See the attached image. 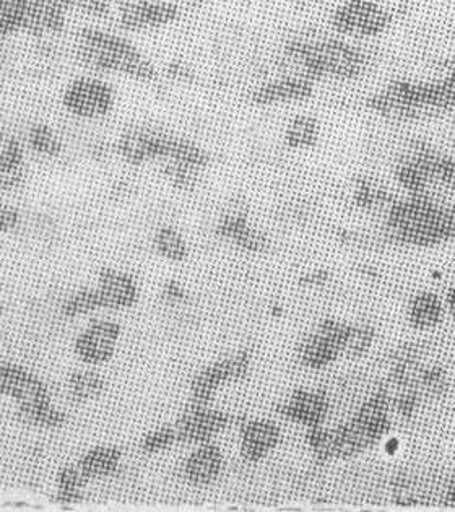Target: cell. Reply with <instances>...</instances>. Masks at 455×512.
Listing matches in <instances>:
<instances>
[{
  "instance_id": "cell-12",
  "label": "cell",
  "mask_w": 455,
  "mask_h": 512,
  "mask_svg": "<svg viewBox=\"0 0 455 512\" xmlns=\"http://www.w3.org/2000/svg\"><path fill=\"white\" fill-rule=\"evenodd\" d=\"M0 395L15 400V405L38 404L52 400L48 384L33 371L18 363H0Z\"/></svg>"
},
{
  "instance_id": "cell-1",
  "label": "cell",
  "mask_w": 455,
  "mask_h": 512,
  "mask_svg": "<svg viewBox=\"0 0 455 512\" xmlns=\"http://www.w3.org/2000/svg\"><path fill=\"white\" fill-rule=\"evenodd\" d=\"M282 74L301 75L312 82L353 83L368 75L373 54L363 43L329 33L293 36L283 44Z\"/></svg>"
},
{
  "instance_id": "cell-17",
  "label": "cell",
  "mask_w": 455,
  "mask_h": 512,
  "mask_svg": "<svg viewBox=\"0 0 455 512\" xmlns=\"http://www.w3.org/2000/svg\"><path fill=\"white\" fill-rule=\"evenodd\" d=\"M321 139V119L314 114H296L286 122L285 129H283V142L286 147L295 152H308L321 144Z\"/></svg>"
},
{
  "instance_id": "cell-9",
  "label": "cell",
  "mask_w": 455,
  "mask_h": 512,
  "mask_svg": "<svg viewBox=\"0 0 455 512\" xmlns=\"http://www.w3.org/2000/svg\"><path fill=\"white\" fill-rule=\"evenodd\" d=\"M215 235L239 251L252 256L267 252L270 246L267 233L251 222L249 212L239 202H234L223 212L215 225Z\"/></svg>"
},
{
  "instance_id": "cell-21",
  "label": "cell",
  "mask_w": 455,
  "mask_h": 512,
  "mask_svg": "<svg viewBox=\"0 0 455 512\" xmlns=\"http://www.w3.org/2000/svg\"><path fill=\"white\" fill-rule=\"evenodd\" d=\"M25 145L43 158H59L64 153V139L48 122H33L25 135Z\"/></svg>"
},
{
  "instance_id": "cell-32",
  "label": "cell",
  "mask_w": 455,
  "mask_h": 512,
  "mask_svg": "<svg viewBox=\"0 0 455 512\" xmlns=\"http://www.w3.org/2000/svg\"><path fill=\"white\" fill-rule=\"evenodd\" d=\"M444 304H446V313L455 319V282L447 287L446 296H444Z\"/></svg>"
},
{
  "instance_id": "cell-3",
  "label": "cell",
  "mask_w": 455,
  "mask_h": 512,
  "mask_svg": "<svg viewBox=\"0 0 455 512\" xmlns=\"http://www.w3.org/2000/svg\"><path fill=\"white\" fill-rule=\"evenodd\" d=\"M70 54L78 66L104 77L117 75L140 83H152L160 77L152 59L121 30L100 25L78 28Z\"/></svg>"
},
{
  "instance_id": "cell-2",
  "label": "cell",
  "mask_w": 455,
  "mask_h": 512,
  "mask_svg": "<svg viewBox=\"0 0 455 512\" xmlns=\"http://www.w3.org/2000/svg\"><path fill=\"white\" fill-rule=\"evenodd\" d=\"M368 108L384 121L416 124L455 111V67L438 79H395L368 98Z\"/></svg>"
},
{
  "instance_id": "cell-24",
  "label": "cell",
  "mask_w": 455,
  "mask_h": 512,
  "mask_svg": "<svg viewBox=\"0 0 455 512\" xmlns=\"http://www.w3.org/2000/svg\"><path fill=\"white\" fill-rule=\"evenodd\" d=\"M160 173L169 186L184 192H192L202 183L204 168L182 163V161L165 160L158 163Z\"/></svg>"
},
{
  "instance_id": "cell-13",
  "label": "cell",
  "mask_w": 455,
  "mask_h": 512,
  "mask_svg": "<svg viewBox=\"0 0 455 512\" xmlns=\"http://www.w3.org/2000/svg\"><path fill=\"white\" fill-rule=\"evenodd\" d=\"M223 470H225V459L221 456L220 449L210 441V443L195 444L178 472L174 473V477L184 478L187 483L199 488H208L220 480Z\"/></svg>"
},
{
  "instance_id": "cell-16",
  "label": "cell",
  "mask_w": 455,
  "mask_h": 512,
  "mask_svg": "<svg viewBox=\"0 0 455 512\" xmlns=\"http://www.w3.org/2000/svg\"><path fill=\"white\" fill-rule=\"evenodd\" d=\"M444 298L431 290H418L407 303V321L416 329H434L446 316Z\"/></svg>"
},
{
  "instance_id": "cell-18",
  "label": "cell",
  "mask_w": 455,
  "mask_h": 512,
  "mask_svg": "<svg viewBox=\"0 0 455 512\" xmlns=\"http://www.w3.org/2000/svg\"><path fill=\"white\" fill-rule=\"evenodd\" d=\"M122 452L114 446H96L78 459V469L90 480L111 477L122 464Z\"/></svg>"
},
{
  "instance_id": "cell-14",
  "label": "cell",
  "mask_w": 455,
  "mask_h": 512,
  "mask_svg": "<svg viewBox=\"0 0 455 512\" xmlns=\"http://www.w3.org/2000/svg\"><path fill=\"white\" fill-rule=\"evenodd\" d=\"M96 290L100 295L103 309L122 311L129 309L139 301V280L126 270L106 267L96 277Z\"/></svg>"
},
{
  "instance_id": "cell-6",
  "label": "cell",
  "mask_w": 455,
  "mask_h": 512,
  "mask_svg": "<svg viewBox=\"0 0 455 512\" xmlns=\"http://www.w3.org/2000/svg\"><path fill=\"white\" fill-rule=\"evenodd\" d=\"M176 132L153 124H134L124 129L114 142V155L130 166L161 163L168 158Z\"/></svg>"
},
{
  "instance_id": "cell-4",
  "label": "cell",
  "mask_w": 455,
  "mask_h": 512,
  "mask_svg": "<svg viewBox=\"0 0 455 512\" xmlns=\"http://www.w3.org/2000/svg\"><path fill=\"white\" fill-rule=\"evenodd\" d=\"M394 23V10L381 0H342L329 17L332 33L363 44L386 36Z\"/></svg>"
},
{
  "instance_id": "cell-10",
  "label": "cell",
  "mask_w": 455,
  "mask_h": 512,
  "mask_svg": "<svg viewBox=\"0 0 455 512\" xmlns=\"http://www.w3.org/2000/svg\"><path fill=\"white\" fill-rule=\"evenodd\" d=\"M233 420L228 413L221 412L210 404H200L189 400L176 418V433L181 443L202 444L210 443Z\"/></svg>"
},
{
  "instance_id": "cell-5",
  "label": "cell",
  "mask_w": 455,
  "mask_h": 512,
  "mask_svg": "<svg viewBox=\"0 0 455 512\" xmlns=\"http://www.w3.org/2000/svg\"><path fill=\"white\" fill-rule=\"evenodd\" d=\"M61 105L70 118L101 121L116 111L117 90L104 75L85 72L65 83Z\"/></svg>"
},
{
  "instance_id": "cell-29",
  "label": "cell",
  "mask_w": 455,
  "mask_h": 512,
  "mask_svg": "<svg viewBox=\"0 0 455 512\" xmlns=\"http://www.w3.org/2000/svg\"><path fill=\"white\" fill-rule=\"evenodd\" d=\"M26 166H0V192L15 191L25 183Z\"/></svg>"
},
{
  "instance_id": "cell-19",
  "label": "cell",
  "mask_w": 455,
  "mask_h": 512,
  "mask_svg": "<svg viewBox=\"0 0 455 512\" xmlns=\"http://www.w3.org/2000/svg\"><path fill=\"white\" fill-rule=\"evenodd\" d=\"M15 417L20 423L36 430H61L67 423V413L52 404V400L38 404L15 405Z\"/></svg>"
},
{
  "instance_id": "cell-30",
  "label": "cell",
  "mask_w": 455,
  "mask_h": 512,
  "mask_svg": "<svg viewBox=\"0 0 455 512\" xmlns=\"http://www.w3.org/2000/svg\"><path fill=\"white\" fill-rule=\"evenodd\" d=\"M22 223V213L13 205L0 202V236L9 235Z\"/></svg>"
},
{
  "instance_id": "cell-27",
  "label": "cell",
  "mask_w": 455,
  "mask_h": 512,
  "mask_svg": "<svg viewBox=\"0 0 455 512\" xmlns=\"http://www.w3.org/2000/svg\"><path fill=\"white\" fill-rule=\"evenodd\" d=\"M176 443H178L176 426L161 425L148 431L140 439V451L143 454H147V456H160V454H165L169 447H173Z\"/></svg>"
},
{
  "instance_id": "cell-28",
  "label": "cell",
  "mask_w": 455,
  "mask_h": 512,
  "mask_svg": "<svg viewBox=\"0 0 455 512\" xmlns=\"http://www.w3.org/2000/svg\"><path fill=\"white\" fill-rule=\"evenodd\" d=\"M25 144L0 127V166H26Z\"/></svg>"
},
{
  "instance_id": "cell-20",
  "label": "cell",
  "mask_w": 455,
  "mask_h": 512,
  "mask_svg": "<svg viewBox=\"0 0 455 512\" xmlns=\"http://www.w3.org/2000/svg\"><path fill=\"white\" fill-rule=\"evenodd\" d=\"M152 244L161 259L173 264H182L191 256V244L173 225L160 226L153 235Z\"/></svg>"
},
{
  "instance_id": "cell-15",
  "label": "cell",
  "mask_w": 455,
  "mask_h": 512,
  "mask_svg": "<svg viewBox=\"0 0 455 512\" xmlns=\"http://www.w3.org/2000/svg\"><path fill=\"white\" fill-rule=\"evenodd\" d=\"M278 444L280 428L272 418H252L241 425V454L249 464H259Z\"/></svg>"
},
{
  "instance_id": "cell-23",
  "label": "cell",
  "mask_w": 455,
  "mask_h": 512,
  "mask_svg": "<svg viewBox=\"0 0 455 512\" xmlns=\"http://www.w3.org/2000/svg\"><path fill=\"white\" fill-rule=\"evenodd\" d=\"M88 480L77 464H67L59 469L56 477L57 501L64 506H74L85 499Z\"/></svg>"
},
{
  "instance_id": "cell-7",
  "label": "cell",
  "mask_w": 455,
  "mask_h": 512,
  "mask_svg": "<svg viewBox=\"0 0 455 512\" xmlns=\"http://www.w3.org/2000/svg\"><path fill=\"white\" fill-rule=\"evenodd\" d=\"M182 9L173 0H121L114 9V20L124 33H150L173 27Z\"/></svg>"
},
{
  "instance_id": "cell-22",
  "label": "cell",
  "mask_w": 455,
  "mask_h": 512,
  "mask_svg": "<svg viewBox=\"0 0 455 512\" xmlns=\"http://www.w3.org/2000/svg\"><path fill=\"white\" fill-rule=\"evenodd\" d=\"M106 389V379L103 374L93 369H78L70 374L67 381V397L74 404H88L96 400Z\"/></svg>"
},
{
  "instance_id": "cell-8",
  "label": "cell",
  "mask_w": 455,
  "mask_h": 512,
  "mask_svg": "<svg viewBox=\"0 0 455 512\" xmlns=\"http://www.w3.org/2000/svg\"><path fill=\"white\" fill-rule=\"evenodd\" d=\"M316 92L317 83L312 80L304 79L301 75L278 72L252 88L249 98L252 105L259 108H283L309 103Z\"/></svg>"
},
{
  "instance_id": "cell-25",
  "label": "cell",
  "mask_w": 455,
  "mask_h": 512,
  "mask_svg": "<svg viewBox=\"0 0 455 512\" xmlns=\"http://www.w3.org/2000/svg\"><path fill=\"white\" fill-rule=\"evenodd\" d=\"M28 9L23 0H0V40H12L28 31Z\"/></svg>"
},
{
  "instance_id": "cell-11",
  "label": "cell",
  "mask_w": 455,
  "mask_h": 512,
  "mask_svg": "<svg viewBox=\"0 0 455 512\" xmlns=\"http://www.w3.org/2000/svg\"><path fill=\"white\" fill-rule=\"evenodd\" d=\"M121 334V324H117L111 319L91 321L75 339V355H77L78 360L82 361L83 365H104L116 353Z\"/></svg>"
},
{
  "instance_id": "cell-31",
  "label": "cell",
  "mask_w": 455,
  "mask_h": 512,
  "mask_svg": "<svg viewBox=\"0 0 455 512\" xmlns=\"http://www.w3.org/2000/svg\"><path fill=\"white\" fill-rule=\"evenodd\" d=\"M165 72L166 77L174 80V82H192V79H194L191 67L181 61H173L171 64H168Z\"/></svg>"
},
{
  "instance_id": "cell-26",
  "label": "cell",
  "mask_w": 455,
  "mask_h": 512,
  "mask_svg": "<svg viewBox=\"0 0 455 512\" xmlns=\"http://www.w3.org/2000/svg\"><path fill=\"white\" fill-rule=\"evenodd\" d=\"M103 309L100 295L95 287H83L70 293L62 301L61 311L65 317L75 319V317L88 316Z\"/></svg>"
}]
</instances>
